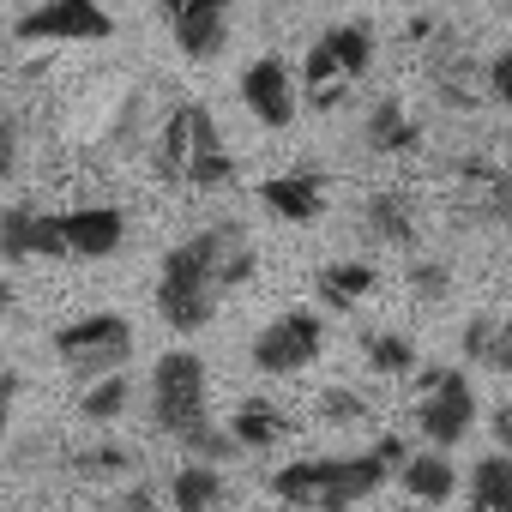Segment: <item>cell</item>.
I'll return each mask as SVG.
<instances>
[{"label":"cell","instance_id":"24","mask_svg":"<svg viewBox=\"0 0 512 512\" xmlns=\"http://www.w3.org/2000/svg\"><path fill=\"white\" fill-rule=\"evenodd\" d=\"M127 404H133V380H127V374H103V380H91V392L79 398V416H85V422H115V416H127Z\"/></svg>","mask_w":512,"mask_h":512},{"label":"cell","instance_id":"32","mask_svg":"<svg viewBox=\"0 0 512 512\" xmlns=\"http://www.w3.org/2000/svg\"><path fill=\"white\" fill-rule=\"evenodd\" d=\"M482 97L488 103H512V49H494L482 67Z\"/></svg>","mask_w":512,"mask_h":512},{"label":"cell","instance_id":"23","mask_svg":"<svg viewBox=\"0 0 512 512\" xmlns=\"http://www.w3.org/2000/svg\"><path fill=\"white\" fill-rule=\"evenodd\" d=\"M169 31H175V49H181L187 61H211V55H223V43H229V19L181 13V19H169Z\"/></svg>","mask_w":512,"mask_h":512},{"label":"cell","instance_id":"4","mask_svg":"<svg viewBox=\"0 0 512 512\" xmlns=\"http://www.w3.org/2000/svg\"><path fill=\"white\" fill-rule=\"evenodd\" d=\"M55 356L79 374V380H103V374H121L127 356H133V326L121 314H79L55 332Z\"/></svg>","mask_w":512,"mask_h":512},{"label":"cell","instance_id":"38","mask_svg":"<svg viewBox=\"0 0 512 512\" xmlns=\"http://www.w3.org/2000/svg\"><path fill=\"white\" fill-rule=\"evenodd\" d=\"M404 37H410V49H416V43H434V37H440V19H428V13H422V19H410V25H404Z\"/></svg>","mask_w":512,"mask_h":512},{"label":"cell","instance_id":"18","mask_svg":"<svg viewBox=\"0 0 512 512\" xmlns=\"http://www.w3.org/2000/svg\"><path fill=\"white\" fill-rule=\"evenodd\" d=\"M296 85L308 91V103H314V109H338V103L350 97V79H344V67L332 61V49H326V37H314V49H308V61H302V73H296Z\"/></svg>","mask_w":512,"mask_h":512},{"label":"cell","instance_id":"40","mask_svg":"<svg viewBox=\"0 0 512 512\" xmlns=\"http://www.w3.org/2000/svg\"><path fill=\"white\" fill-rule=\"evenodd\" d=\"M7 308H13V290H7V278H0V326H7Z\"/></svg>","mask_w":512,"mask_h":512},{"label":"cell","instance_id":"9","mask_svg":"<svg viewBox=\"0 0 512 512\" xmlns=\"http://www.w3.org/2000/svg\"><path fill=\"white\" fill-rule=\"evenodd\" d=\"M181 109H187V169H181V181L199 187V193L235 187V151L223 145L211 109H205V103H181Z\"/></svg>","mask_w":512,"mask_h":512},{"label":"cell","instance_id":"27","mask_svg":"<svg viewBox=\"0 0 512 512\" xmlns=\"http://www.w3.org/2000/svg\"><path fill=\"white\" fill-rule=\"evenodd\" d=\"M253 278H260V247H253L247 235H235V241L223 247V260H217V296L247 290Z\"/></svg>","mask_w":512,"mask_h":512},{"label":"cell","instance_id":"26","mask_svg":"<svg viewBox=\"0 0 512 512\" xmlns=\"http://www.w3.org/2000/svg\"><path fill=\"white\" fill-rule=\"evenodd\" d=\"M362 356H368V368L386 374V380H398V374L416 368V344L398 338V332H368V338H362Z\"/></svg>","mask_w":512,"mask_h":512},{"label":"cell","instance_id":"39","mask_svg":"<svg viewBox=\"0 0 512 512\" xmlns=\"http://www.w3.org/2000/svg\"><path fill=\"white\" fill-rule=\"evenodd\" d=\"M488 428H494V440L506 446V440H512V404H494V410H488Z\"/></svg>","mask_w":512,"mask_h":512},{"label":"cell","instance_id":"22","mask_svg":"<svg viewBox=\"0 0 512 512\" xmlns=\"http://www.w3.org/2000/svg\"><path fill=\"white\" fill-rule=\"evenodd\" d=\"M470 506L476 512H512V464H506V452L476 458V470H470Z\"/></svg>","mask_w":512,"mask_h":512},{"label":"cell","instance_id":"6","mask_svg":"<svg viewBox=\"0 0 512 512\" xmlns=\"http://www.w3.org/2000/svg\"><path fill=\"white\" fill-rule=\"evenodd\" d=\"M320 350H326V320L314 308H290L272 326H260V338H253V368L260 374H302L308 362H320Z\"/></svg>","mask_w":512,"mask_h":512},{"label":"cell","instance_id":"13","mask_svg":"<svg viewBox=\"0 0 512 512\" xmlns=\"http://www.w3.org/2000/svg\"><path fill=\"white\" fill-rule=\"evenodd\" d=\"M356 229L380 247H410L416 241V205L404 193H368L356 211Z\"/></svg>","mask_w":512,"mask_h":512},{"label":"cell","instance_id":"16","mask_svg":"<svg viewBox=\"0 0 512 512\" xmlns=\"http://www.w3.org/2000/svg\"><path fill=\"white\" fill-rule=\"evenodd\" d=\"M314 284H320V302L344 314V308H356V302H368L380 290V272L368 260H332V266L314 272Z\"/></svg>","mask_w":512,"mask_h":512},{"label":"cell","instance_id":"1","mask_svg":"<svg viewBox=\"0 0 512 512\" xmlns=\"http://www.w3.org/2000/svg\"><path fill=\"white\" fill-rule=\"evenodd\" d=\"M404 452L410 446L398 434H386L350 458H302V464H284L272 476V494H278V506H296V512H350L404 464Z\"/></svg>","mask_w":512,"mask_h":512},{"label":"cell","instance_id":"29","mask_svg":"<svg viewBox=\"0 0 512 512\" xmlns=\"http://www.w3.org/2000/svg\"><path fill=\"white\" fill-rule=\"evenodd\" d=\"M314 410H320L326 422H362V416H374V410H368V398H362V392H350V386H326V392L314 398Z\"/></svg>","mask_w":512,"mask_h":512},{"label":"cell","instance_id":"31","mask_svg":"<svg viewBox=\"0 0 512 512\" xmlns=\"http://www.w3.org/2000/svg\"><path fill=\"white\" fill-rule=\"evenodd\" d=\"M446 290H452V272H446L440 260H416V266H410V296H416V302H440Z\"/></svg>","mask_w":512,"mask_h":512},{"label":"cell","instance_id":"34","mask_svg":"<svg viewBox=\"0 0 512 512\" xmlns=\"http://www.w3.org/2000/svg\"><path fill=\"white\" fill-rule=\"evenodd\" d=\"M139 115H145V91H133V103L121 109V121H115V133H121V139H139Z\"/></svg>","mask_w":512,"mask_h":512},{"label":"cell","instance_id":"17","mask_svg":"<svg viewBox=\"0 0 512 512\" xmlns=\"http://www.w3.org/2000/svg\"><path fill=\"white\" fill-rule=\"evenodd\" d=\"M362 139H368V151H380V157H404V151H416V121H410V109L398 103V97H380L374 109H368V127H362Z\"/></svg>","mask_w":512,"mask_h":512},{"label":"cell","instance_id":"8","mask_svg":"<svg viewBox=\"0 0 512 512\" xmlns=\"http://www.w3.org/2000/svg\"><path fill=\"white\" fill-rule=\"evenodd\" d=\"M241 103H247V115L260 121V127H290L296 121V103H302L290 61H278V55L247 61L241 67Z\"/></svg>","mask_w":512,"mask_h":512},{"label":"cell","instance_id":"28","mask_svg":"<svg viewBox=\"0 0 512 512\" xmlns=\"http://www.w3.org/2000/svg\"><path fill=\"white\" fill-rule=\"evenodd\" d=\"M175 446H181V452H187L193 464H223V458L235 452V440H229V434H223L217 422H205V428H193V434H181Z\"/></svg>","mask_w":512,"mask_h":512},{"label":"cell","instance_id":"5","mask_svg":"<svg viewBox=\"0 0 512 512\" xmlns=\"http://www.w3.org/2000/svg\"><path fill=\"white\" fill-rule=\"evenodd\" d=\"M476 416H482V404H476V386H470V374H464V368H440V374H434V386H428V392H422V404H416V428L428 434V446H434V452L458 446V440L476 428Z\"/></svg>","mask_w":512,"mask_h":512},{"label":"cell","instance_id":"33","mask_svg":"<svg viewBox=\"0 0 512 512\" xmlns=\"http://www.w3.org/2000/svg\"><path fill=\"white\" fill-rule=\"evenodd\" d=\"M13 169H19V121L0 115V181H7Z\"/></svg>","mask_w":512,"mask_h":512},{"label":"cell","instance_id":"12","mask_svg":"<svg viewBox=\"0 0 512 512\" xmlns=\"http://www.w3.org/2000/svg\"><path fill=\"white\" fill-rule=\"evenodd\" d=\"M260 205H266V211H278L284 223H314V217L326 211V187H320V169L296 163V169H284V175L260 181Z\"/></svg>","mask_w":512,"mask_h":512},{"label":"cell","instance_id":"36","mask_svg":"<svg viewBox=\"0 0 512 512\" xmlns=\"http://www.w3.org/2000/svg\"><path fill=\"white\" fill-rule=\"evenodd\" d=\"M229 7H235V0H181V13H199V19H229Z\"/></svg>","mask_w":512,"mask_h":512},{"label":"cell","instance_id":"3","mask_svg":"<svg viewBox=\"0 0 512 512\" xmlns=\"http://www.w3.org/2000/svg\"><path fill=\"white\" fill-rule=\"evenodd\" d=\"M211 410H205V362L193 350H163L157 368H151V428L181 440L193 428H205Z\"/></svg>","mask_w":512,"mask_h":512},{"label":"cell","instance_id":"20","mask_svg":"<svg viewBox=\"0 0 512 512\" xmlns=\"http://www.w3.org/2000/svg\"><path fill=\"white\" fill-rule=\"evenodd\" d=\"M181 169H187V109L175 103V109L157 121V139H151V175H157L163 187H175Z\"/></svg>","mask_w":512,"mask_h":512},{"label":"cell","instance_id":"30","mask_svg":"<svg viewBox=\"0 0 512 512\" xmlns=\"http://www.w3.org/2000/svg\"><path fill=\"white\" fill-rule=\"evenodd\" d=\"M500 326H506L500 314H470V320H464V362H476V368H482V362H488V350H494V338H500Z\"/></svg>","mask_w":512,"mask_h":512},{"label":"cell","instance_id":"41","mask_svg":"<svg viewBox=\"0 0 512 512\" xmlns=\"http://www.w3.org/2000/svg\"><path fill=\"white\" fill-rule=\"evenodd\" d=\"M272 512H296V506H272Z\"/></svg>","mask_w":512,"mask_h":512},{"label":"cell","instance_id":"7","mask_svg":"<svg viewBox=\"0 0 512 512\" xmlns=\"http://www.w3.org/2000/svg\"><path fill=\"white\" fill-rule=\"evenodd\" d=\"M13 37L19 43H109L115 19L97 7V0H43V7L19 13Z\"/></svg>","mask_w":512,"mask_h":512},{"label":"cell","instance_id":"42","mask_svg":"<svg viewBox=\"0 0 512 512\" xmlns=\"http://www.w3.org/2000/svg\"><path fill=\"white\" fill-rule=\"evenodd\" d=\"M398 512H416V506H398Z\"/></svg>","mask_w":512,"mask_h":512},{"label":"cell","instance_id":"37","mask_svg":"<svg viewBox=\"0 0 512 512\" xmlns=\"http://www.w3.org/2000/svg\"><path fill=\"white\" fill-rule=\"evenodd\" d=\"M13 398H19V374H0V434L13 422Z\"/></svg>","mask_w":512,"mask_h":512},{"label":"cell","instance_id":"15","mask_svg":"<svg viewBox=\"0 0 512 512\" xmlns=\"http://www.w3.org/2000/svg\"><path fill=\"white\" fill-rule=\"evenodd\" d=\"M284 434H290V422H284V410L272 398H241L235 416H229V440L247 446V452H272Z\"/></svg>","mask_w":512,"mask_h":512},{"label":"cell","instance_id":"19","mask_svg":"<svg viewBox=\"0 0 512 512\" xmlns=\"http://www.w3.org/2000/svg\"><path fill=\"white\" fill-rule=\"evenodd\" d=\"M223 494H229V482H223V470H217V464H181V470H175V482H169L175 512H217V506H223Z\"/></svg>","mask_w":512,"mask_h":512},{"label":"cell","instance_id":"2","mask_svg":"<svg viewBox=\"0 0 512 512\" xmlns=\"http://www.w3.org/2000/svg\"><path fill=\"white\" fill-rule=\"evenodd\" d=\"M241 235V223H211L199 235H187L181 247L163 253V278H157V314L169 332H205L217 314V260L223 247Z\"/></svg>","mask_w":512,"mask_h":512},{"label":"cell","instance_id":"11","mask_svg":"<svg viewBox=\"0 0 512 512\" xmlns=\"http://www.w3.org/2000/svg\"><path fill=\"white\" fill-rule=\"evenodd\" d=\"M61 241H67V260H109V253L127 241V211L121 205L61 211Z\"/></svg>","mask_w":512,"mask_h":512},{"label":"cell","instance_id":"21","mask_svg":"<svg viewBox=\"0 0 512 512\" xmlns=\"http://www.w3.org/2000/svg\"><path fill=\"white\" fill-rule=\"evenodd\" d=\"M326 49H332V61L344 67V79L356 85V79H368V67H374V25H362V19L332 25V31H326Z\"/></svg>","mask_w":512,"mask_h":512},{"label":"cell","instance_id":"25","mask_svg":"<svg viewBox=\"0 0 512 512\" xmlns=\"http://www.w3.org/2000/svg\"><path fill=\"white\" fill-rule=\"evenodd\" d=\"M67 464H73V476H85V482H115V476H127V470L139 464V452L109 440V446H85V452H73Z\"/></svg>","mask_w":512,"mask_h":512},{"label":"cell","instance_id":"35","mask_svg":"<svg viewBox=\"0 0 512 512\" xmlns=\"http://www.w3.org/2000/svg\"><path fill=\"white\" fill-rule=\"evenodd\" d=\"M115 512H157V494H151V488L139 482V488H127V494L115 500Z\"/></svg>","mask_w":512,"mask_h":512},{"label":"cell","instance_id":"10","mask_svg":"<svg viewBox=\"0 0 512 512\" xmlns=\"http://www.w3.org/2000/svg\"><path fill=\"white\" fill-rule=\"evenodd\" d=\"M0 260H13V266H31V260H67L61 211H37V205L0 211Z\"/></svg>","mask_w":512,"mask_h":512},{"label":"cell","instance_id":"14","mask_svg":"<svg viewBox=\"0 0 512 512\" xmlns=\"http://www.w3.org/2000/svg\"><path fill=\"white\" fill-rule=\"evenodd\" d=\"M392 476L404 482V494H410V500H428V506L452 500V488H458V470H452V458H446V452H404V464H398Z\"/></svg>","mask_w":512,"mask_h":512}]
</instances>
